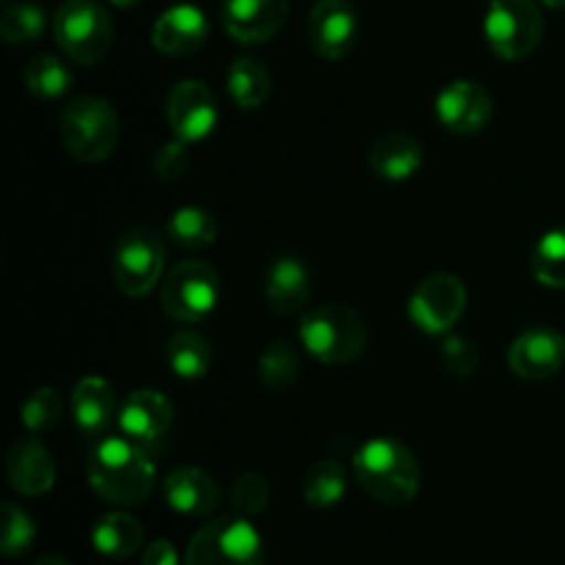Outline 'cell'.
Returning <instances> with one entry per match:
<instances>
[{
    "instance_id": "obj_1",
    "label": "cell",
    "mask_w": 565,
    "mask_h": 565,
    "mask_svg": "<svg viewBox=\"0 0 565 565\" xmlns=\"http://www.w3.org/2000/svg\"><path fill=\"white\" fill-rule=\"evenodd\" d=\"M88 486L110 505H141L154 489V463L138 441L105 436L88 456Z\"/></svg>"
},
{
    "instance_id": "obj_2",
    "label": "cell",
    "mask_w": 565,
    "mask_h": 565,
    "mask_svg": "<svg viewBox=\"0 0 565 565\" xmlns=\"http://www.w3.org/2000/svg\"><path fill=\"white\" fill-rule=\"evenodd\" d=\"M353 475L356 483L384 505H408L423 480L414 452L395 439H370L359 447L353 456Z\"/></svg>"
},
{
    "instance_id": "obj_3",
    "label": "cell",
    "mask_w": 565,
    "mask_h": 565,
    "mask_svg": "<svg viewBox=\"0 0 565 565\" xmlns=\"http://www.w3.org/2000/svg\"><path fill=\"white\" fill-rule=\"evenodd\" d=\"M301 345L320 364H340L356 362L367 348V326L345 303H323L312 312L303 315L301 320Z\"/></svg>"
},
{
    "instance_id": "obj_4",
    "label": "cell",
    "mask_w": 565,
    "mask_h": 565,
    "mask_svg": "<svg viewBox=\"0 0 565 565\" xmlns=\"http://www.w3.org/2000/svg\"><path fill=\"white\" fill-rule=\"evenodd\" d=\"M61 141L83 163L110 158L119 143V116L103 97H75L61 110Z\"/></svg>"
},
{
    "instance_id": "obj_5",
    "label": "cell",
    "mask_w": 565,
    "mask_h": 565,
    "mask_svg": "<svg viewBox=\"0 0 565 565\" xmlns=\"http://www.w3.org/2000/svg\"><path fill=\"white\" fill-rule=\"evenodd\" d=\"M55 44L75 64H99L114 47V20L97 0H66L53 17Z\"/></svg>"
},
{
    "instance_id": "obj_6",
    "label": "cell",
    "mask_w": 565,
    "mask_h": 565,
    "mask_svg": "<svg viewBox=\"0 0 565 565\" xmlns=\"http://www.w3.org/2000/svg\"><path fill=\"white\" fill-rule=\"evenodd\" d=\"M185 565H265V544L246 516H221L193 533Z\"/></svg>"
},
{
    "instance_id": "obj_7",
    "label": "cell",
    "mask_w": 565,
    "mask_h": 565,
    "mask_svg": "<svg viewBox=\"0 0 565 565\" xmlns=\"http://www.w3.org/2000/svg\"><path fill=\"white\" fill-rule=\"evenodd\" d=\"M483 33L497 58L522 61L541 44L544 14L535 0H491Z\"/></svg>"
},
{
    "instance_id": "obj_8",
    "label": "cell",
    "mask_w": 565,
    "mask_h": 565,
    "mask_svg": "<svg viewBox=\"0 0 565 565\" xmlns=\"http://www.w3.org/2000/svg\"><path fill=\"white\" fill-rule=\"evenodd\" d=\"M221 298V279L202 259H188L169 270L160 287L166 315L180 323H199L215 309Z\"/></svg>"
},
{
    "instance_id": "obj_9",
    "label": "cell",
    "mask_w": 565,
    "mask_h": 565,
    "mask_svg": "<svg viewBox=\"0 0 565 565\" xmlns=\"http://www.w3.org/2000/svg\"><path fill=\"white\" fill-rule=\"evenodd\" d=\"M166 265V246L160 235L147 226L125 232L110 257L114 281L125 296L143 298L160 281Z\"/></svg>"
},
{
    "instance_id": "obj_10",
    "label": "cell",
    "mask_w": 565,
    "mask_h": 565,
    "mask_svg": "<svg viewBox=\"0 0 565 565\" xmlns=\"http://www.w3.org/2000/svg\"><path fill=\"white\" fill-rule=\"evenodd\" d=\"M467 312V287L452 274L423 279L408 301V318L425 334H447Z\"/></svg>"
},
{
    "instance_id": "obj_11",
    "label": "cell",
    "mask_w": 565,
    "mask_h": 565,
    "mask_svg": "<svg viewBox=\"0 0 565 565\" xmlns=\"http://www.w3.org/2000/svg\"><path fill=\"white\" fill-rule=\"evenodd\" d=\"M309 44L326 61H340L356 44L359 14L351 0H318L309 11Z\"/></svg>"
},
{
    "instance_id": "obj_12",
    "label": "cell",
    "mask_w": 565,
    "mask_h": 565,
    "mask_svg": "<svg viewBox=\"0 0 565 565\" xmlns=\"http://www.w3.org/2000/svg\"><path fill=\"white\" fill-rule=\"evenodd\" d=\"M166 116H169L174 138L193 143L213 132L218 121V105L202 81H180L166 99Z\"/></svg>"
},
{
    "instance_id": "obj_13",
    "label": "cell",
    "mask_w": 565,
    "mask_h": 565,
    "mask_svg": "<svg viewBox=\"0 0 565 565\" xmlns=\"http://www.w3.org/2000/svg\"><path fill=\"white\" fill-rule=\"evenodd\" d=\"M494 114L491 94L475 81H452L436 97V119L456 136H475Z\"/></svg>"
},
{
    "instance_id": "obj_14",
    "label": "cell",
    "mask_w": 565,
    "mask_h": 565,
    "mask_svg": "<svg viewBox=\"0 0 565 565\" xmlns=\"http://www.w3.org/2000/svg\"><path fill=\"white\" fill-rule=\"evenodd\" d=\"M290 14V0H224V31L241 44H263L274 39Z\"/></svg>"
},
{
    "instance_id": "obj_15",
    "label": "cell",
    "mask_w": 565,
    "mask_h": 565,
    "mask_svg": "<svg viewBox=\"0 0 565 565\" xmlns=\"http://www.w3.org/2000/svg\"><path fill=\"white\" fill-rule=\"evenodd\" d=\"M565 364V337L550 326H535L519 334L508 351V367L527 381H544Z\"/></svg>"
},
{
    "instance_id": "obj_16",
    "label": "cell",
    "mask_w": 565,
    "mask_h": 565,
    "mask_svg": "<svg viewBox=\"0 0 565 565\" xmlns=\"http://www.w3.org/2000/svg\"><path fill=\"white\" fill-rule=\"evenodd\" d=\"M116 423L127 439L147 447L169 434L171 423H174V406L163 392L138 390L127 397Z\"/></svg>"
},
{
    "instance_id": "obj_17",
    "label": "cell",
    "mask_w": 565,
    "mask_h": 565,
    "mask_svg": "<svg viewBox=\"0 0 565 565\" xmlns=\"http://www.w3.org/2000/svg\"><path fill=\"white\" fill-rule=\"evenodd\" d=\"M210 22L202 9L177 3L158 17L152 28V44L163 55H193L207 44Z\"/></svg>"
},
{
    "instance_id": "obj_18",
    "label": "cell",
    "mask_w": 565,
    "mask_h": 565,
    "mask_svg": "<svg viewBox=\"0 0 565 565\" xmlns=\"http://www.w3.org/2000/svg\"><path fill=\"white\" fill-rule=\"evenodd\" d=\"M6 475L14 491L22 497H42L55 483V463L50 450L39 436H25L14 441L6 456Z\"/></svg>"
},
{
    "instance_id": "obj_19",
    "label": "cell",
    "mask_w": 565,
    "mask_h": 565,
    "mask_svg": "<svg viewBox=\"0 0 565 565\" xmlns=\"http://www.w3.org/2000/svg\"><path fill=\"white\" fill-rule=\"evenodd\" d=\"M166 502L182 516H210L221 505V489L210 472L199 467H180L166 478Z\"/></svg>"
},
{
    "instance_id": "obj_20",
    "label": "cell",
    "mask_w": 565,
    "mask_h": 565,
    "mask_svg": "<svg viewBox=\"0 0 565 565\" xmlns=\"http://www.w3.org/2000/svg\"><path fill=\"white\" fill-rule=\"evenodd\" d=\"M312 296V274L298 257H276L265 274V301L276 315H296Z\"/></svg>"
},
{
    "instance_id": "obj_21",
    "label": "cell",
    "mask_w": 565,
    "mask_h": 565,
    "mask_svg": "<svg viewBox=\"0 0 565 565\" xmlns=\"http://www.w3.org/2000/svg\"><path fill=\"white\" fill-rule=\"evenodd\" d=\"M72 417H75L77 428L92 439L108 434L114 419H119L114 386L99 375L77 381V386L72 390Z\"/></svg>"
},
{
    "instance_id": "obj_22",
    "label": "cell",
    "mask_w": 565,
    "mask_h": 565,
    "mask_svg": "<svg viewBox=\"0 0 565 565\" xmlns=\"http://www.w3.org/2000/svg\"><path fill=\"white\" fill-rule=\"evenodd\" d=\"M370 171L386 182H403L423 166V143L406 132H386L370 149Z\"/></svg>"
},
{
    "instance_id": "obj_23",
    "label": "cell",
    "mask_w": 565,
    "mask_h": 565,
    "mask_svg": "<svg viewBox=\"0 0 565 565\" xmlns=\"http://www.w3.org/2000/svg\"><path fill=\"white\" fill-rule=\"evenodd\" d=\"M94 550L110 561H127L143 546V524L125 511H110L94 524Z\"/></svg>"
},
{
    "instance_id": "obj_24",
    "label": "cell",
    "mask_w": 565,
    "mask_h": 565,
    "mask_svg": "<svg viewBox=\"0 0 565 565\" xmlns=\"http://www.w3.org/2000/svg\"><path fill=\"white\" fill-rule=\"evenodd\" d=\"M226 88H230L237 108H259V105H265V99L270 94L268 66L259 58H252V55L235 58L230 66V75H226Z\"/></svg>"
},
{
    "instance_id": "obj_25",
    "label": "cell",
    "mask_w": 565,
    "mask_h": 565,
    "mask_svg": "<svg viewBox=\"0 0 565 565\" xmlns=\"http://www.w3.org/2000/svg\"><path fill=\"white\" fill-rule=\"evenodd\" d=\"M169 367L171 373L188 381L207 375V370L213 367V348L207 337L193 329L177 331L169 342Z\"/></svg>"
},
{
    "instance_id": "obj_26",
    "label": "cell",
    "mask_w": 565,
    "mask_h": 565,
    "mask_svg": "<svg viewBox=\"0 0 565 565\" xmlns=\"http://www.w3.org/2000/svg\"><path fill=\"white\" fill-rule=\"evenodd\" d=\"M303 500L312 508H334L337 502L345 497L348 491V475L342 469L340 461L334 458H323V461L312 463L309 472L303 475Z\"/></svg>"
},
{
    "instance_id": "obj_27",
    "label": "cell",
    "mask_w": 565,
    "mask_h": 565,
    "mask_svg": "<svg viewBox=\"0 0 565 565\" xmlns=\"http://www.w3.org/2000/svg\"><path fill=\"white\" fill-rule=\"evenodd\" d=\"M166 232L182 248H207L218 235V221L210 210L188 204V207H180L171 215Z\"/></svg>"
},
{
    "instance_id": "obj_28",
    "label": "cell",
    "mask_w": 565,
    "mask_h": 565,
    "mask_svg": "<svg viewBox=\"0 0 565 565\" xmlns=\"http://www.w3.org/2000/svg\"><path fill=\"white\" fill-rule=\"evenodd\" d=\"M259 381L268 386L270 392L290 390L301 373V359H298L296 345L290 340H276L259 356Z\"/></svg>"
},
{
    "instance_id": "obj_29",
    "label": "cell",
    "mask_w": 565,
    "mask_h": 565,
    "mask_svg": "<svg viewBox=\"0 0 565 565\" xmlns=\"http://www.w3.org/2000/svg\"><path fill=\"white\" fill-rule=\"evenodd\" d=\"M22 77H25L28 92L36 99H58L72 86V72L55 55H36V58H31Z\"/></svg>"
},
{
    "instance_id": "obj_30",
    "label": "cell",
    "mask_w": 565,
    "mask_h": 565,
    "mask_svg": "<svg viewBox=\"0 0 565 565\" xmlns=\"http://www.w3.org/2000/svg\"><path fill=\"white\" fill-rule=\"evenodd\" d=\"M530 270L544 287H565V226L546 232L530 254Z\"/></svg>"
},
{
    "instance_id": "obj_31",
    "label": "cell",
    "mask_w": 565,
    "mask_h": 565,
    "mask_svg": "<svg viewBox=\"0 0 565 565\" xmlns=\"http://www.w3.org/2000/svg\"><path fill=\"white\" fill-rule=\"evenodd\" d=\"M61 412H64V406H61L58 392L50 390V386H39L22 401L20 419L33 436H42L61 423Z\"/></svg>"
},
{
    "instance_id": "obj_32",
    "label": "cell",
    "mask_w": 565,
    "mask_h": 565,
    "mask_svg": "<svg viewBox=\"0 0 565 565\" xmlns=\"http://www.w3.org/2000/svg\"><path fill=\"white\" fill-rule=\"evenodd\" d=\"M44 31V11L36 3H14L0 17V33L9 44L36 42Z\"/></svg>"
},
{
    "instance_id": "obj_33",
    "label": "cell",
    "mask_w": 565,
    "mask_h": 565,
    "mask_svg": "<svg viewBox=\"0 0 565 565\" xmlns=\"http://www.w3.org/2000/svg\"><path fill=\"white\" fill-rule=\"evenodd\" d=\"M3 533H0V552L6 557H17L22 552L31 550L33 539H36V524L33 519L22 511L14 502H3Z\"/></svg>"
},
{
    "instance_id": "obj_34",
    "label": "cell",
    "mask_w": 565,
    "mask_h": 565,
    "mask_svg": "<svg viewBox=\"0 0 565 565\" xmlns=\"http://www.w3.org/2000/svg\"><path fill=\"white\" fill-rule=\"evenodd\" d=\"M230 502L232 508H235L237 516H257V513H263L270 502L268 480L257 472L241 475V478L232 483Z\"/></svg>"
},
{
    "instance_id": "obj_35",
    "label": "cell",
    "mask_w": 565,
    "mask_h": 565,
    "mask_svg": "<svg viewBox=\"0 0 565 565\" xmlns=\"http://www.w3.org/2000/svg\"><path fill=\"white\" fill-rule=\"evenodd\" d=\"M441 362H445L447 373L458 375V379H467L478 367V348L467 337L447 334L441 340Z\"/></svg>"
},
{
    "instance_id": "obj_36",
    "label": "cell",
    "mask_w": 565,
    "mask_h": 565,
    "mask_svg": "<svg viewBox=\"0 0 565 565\" xmlns=\"http://www.w3.org/2000/svg\"><path fill=\"white\" fill-rule=\"evenodd\" d=\"M191 169V152H188V143L174 138V141L163 143L154 154V174L163 182H177L188 174Z\"/></svg>"
},
{
    "instance_id": "obj_37",
    "label": "cell",
    "mask_w": 565,
    "mask_h": 565,
    "mask_svg": "<svg viewBox=\"0 0 565 565\" xmlns=\"http://www.w3.org/2000/svg\"><path fill=\"white\" fill-rule=\"evenodd\" d=\"M143 565H180V555H177L171 541L158 539L147 546V552H143Z\"/></svg>"
},
{
    "instance_id": "obj_38",
    "label": "cell",
    "mask_w": 565,
    "mask_h": 565,
    "mask_svg": "<svg viewBox=\"0 0 565 565\" xmlns=\"http://www.w3.org/2000/svg\"><path fill=\"white\" fill-rule=\"evenodd\" d=\"M33 565H72V563H66L64 557H58V555H47V557H39Z\"/></svg>"
},
{
    "instance_id": "obj_39",
    "label": "cell",
    "mask_w": 565,
    "mask_h": 565,
    "mask_svg": "<svg viewBox=\"0 0 565 565\" xmlns=\"http://www.w3.org/2000/svg\"><path fill=\"white\" fill-rule=\"evenodd\" d=\"M114 6H119V9H130V6H138L141 0H110Z\"/></svg>"
},
{
    "instance_id": "obj_40",
    "label": "cell",
    "mask_w": 565,
    "mask_h": 565,
    "mask_svg": "<svg viewBox=\"0 0 565 565\" xmlns=\"http://www.w3.org/2000/svg\"><path fill=\"white\" fill-rule=\"evenodd\" d=\"M544 6H550V9H565V0H541Z\"/></svg>"
}]
</instances>
